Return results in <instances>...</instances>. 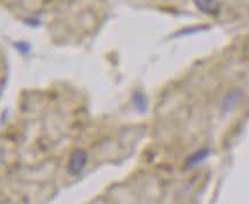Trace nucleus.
<instances>
[{"mask_svg":"<svg viewBox=\"0 0 249 204\" xmlns=\"http://www.w3.org/2000/svg\"><path fill=\"white\" fill-rule=\"evenodd\" d=\"M88 163V153L83 149H75L71 153L68 160V173L71 175H79L85 170Z\"/></svg>","mask_w":249,"mask_h":204,"instance_id":"1","label":"nucleus"},{"mask_svg":"<svg viewBox=\"0 0 249 204\" xmlns=\"http://www.w3.org/2000/svg\"><path fill=\"white\" fill-rule=\"evenodd\" d=\"M242 96H244V94H242L241 90L230 91L229 94L225 96V98H224L222 109L225 111V112H229V111L233 110L236 105L239 104V102L242 100Z\"/></svg>","mask_w":249,"mask_h":204,"instance_id":"2","label":"nucleus"},{"mask_svg":"<svg viewBox=\"0 0 249 204\" xmlns=\"http://www.w3.org/2000/svg\"><path fill=\"white\" fill-rule=\"evenodd\" d=\"M194 2L197 6V8L205 14L213 15L219 9V4H218L217 0H194Z\"/></svg>","mask_w":249,"mask_h":204,"instance_id":"3","label":"nucleus"},{"mask_svg":"<svg viewBox=\"0 0 249 204\" xmlns=\"http://www.w3.org/2000/svg\"><path fill=\"white\" fill-rule=\"evenodd\" d=\"M210 154V150L209 149H202L198 150L197 153L191 154L186 160V165L187 168H193V166L198 165V164L203 162L209 157Z\"/></svg>","mask_w":249,"mask_h":204,"instance_id":"4","label":"nucleus"},{"mask_svg":"<svg viewBox=\"0 0 249 204\" xmlns=\"http://www.w3.org/2000/svg\"><path fill=\"white\" fill-rule=\"evenodd\" d=\"M134 104H135V106L139 110H144L147 107V102H145V98L141 94L135 95V97H134Z\"/></svg>","mask_w":249,"mask_h":204,"instance_id":"5","label":"nucleus"}]
</instances>
